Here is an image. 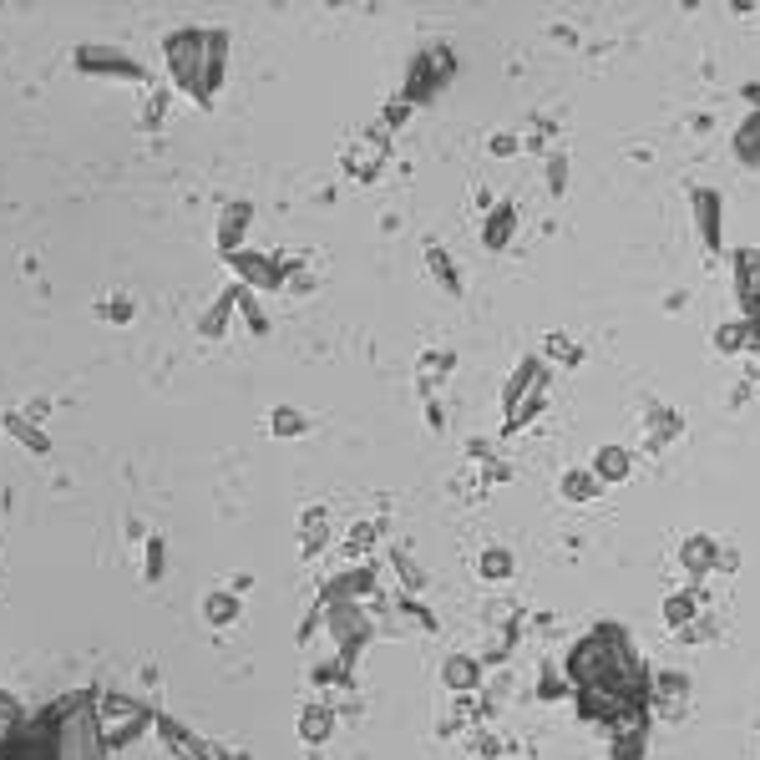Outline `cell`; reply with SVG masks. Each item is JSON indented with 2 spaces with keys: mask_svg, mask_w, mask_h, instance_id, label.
<instances>
[{
  "mask_svg": "<svg viewBox=\"0 0 760 760\" xmlns=\"http://www.w3.org/2000/svg\"><path fill=\"white\" fill-rule=\"evenodd\" d=\"M695 218H700V239H705L710 249H720V193L700 188V193H695Z\"/></svg>",
  "mask_w": 760,
  "mask_h": 760,
  "instance_id": "1",
  "label": "cell"
},
{
  "mask_svg": "<svg viewBox=\"0 0 760 760\" xmlns=\"http://www.w3.org/2000/svg\"><path fill=\"white\" fill-rule=\"evenodd\" d=\"M629 467H634V456H629L624 446H603V451L593 456V477H598V482H624Z\"/></svg>",
  "mask_w": 760,
  "mask_h": 760,
  "instance_id": "2",
  "label": "cell"
},
{
  "mask_svg": "<svg viewBox=\"0 0 760 760\" xmlns=\"http://www.w3.org/2000/svg\"><path fill=\"white\" fill-rule=\"evenodd\" d=\"M512 223H517V208H512V203H497V213H492L487 228H482V244H487V249H502L507 234H512Z\"/></svg>",
  "mask_w": 760,
  "mask_h": 760,
  "instance_id": "3",
  "label": "cell"
},
{
  "mask_svg": "<svg viewBox=\"0 0 760 760\" xmlns=\"http://www.w3.org/2000/svg\"><path fill=\"white\" fill-rule=\"evenodd\" d=\"M558 487H563V497H568V502H588L593 492H603V482L593 477V467H578V472H563V482H558Z\"/></svg>",
  "mask_w": 760,
  "mask_h": 760,
  "instance_id": "4",
  "label": "cell"
},
{
  "mask_svg": "<svg viewBox=\"0 0 760 760\" xmlns=\"http://www.w3.org/2000/svg\"><path fill=\"white\" fill-rule=\"evenodd\" d=\"M735 152H740V163L760 168V112H750V117H745V127L735 132Z\"/></svg>",
  "mask_w": 760,
  "mask_h": 760,
  "instance_id": "5",
  "label": "cell"
},
{
  "mask_svg": "<svg viewBox=\"0 0 760 760\" xmlns=\"http://www.w3.org/2000/svg\"><path fill=\"white\" fill-rule=\"evenodd\" d=\"M679 558H684V568H695V573H705L715 558H720V548H715V538H690L679 548Z\"/></svg>",
  "mask_w": 760,
  "mask_h": 760,
  "instance_id": "6",
  "label": "cell"
},
{
  "mask_svg": "<svg viewBox=\"0 0 760 760\" xmlns=\"http://www.w3.org/2000/svg\"><path fill=\"white\" fill-rule=\"evenodd\" d=\"M477 568H482V578H492V583H497V578H507L517 563H512V553H507V548H487Z\"/></svg>",
  "mask_w": 760,
  "mask_h": 760,
  "instance_id": "7",
  "label": "cell"
},
{
  "mask_svg": "<svg viewBox=\"0 0 760 760\" xmlns=\"http://www.w3.org/2000/svg\"><path fill=\"white\" fill-rule=\"evenodd\" d=\"M664 619H669L674 629H684V624H690V619H695V598H690V593H679V598H669V603H664Z\"/></svg>",
  "mask_w": 760,
  "mask_h": 760,
  "instance_id": "8",
  "label": "cell"
},
{
  "mask_svg": "<svg viewBox=\"0 0 760 760\" xmlns=\"http://www.w3.org/2000/svg\"><path fill=\"white\" fill-rule=\"evenodd\" d=\"M715 345H720V350H740V345H750V325H740V320H735V325H720Z\"/></svg>",
  "mask_w": 760,
  "mask_h": 760,
  "instance_id": "9",
  "label": "cell"
},
{
  "mask_svg": "<svg viewBox=\"0 0 760 760\" xmlns=\"http://www.w3.org/2000/svg\"><path fill=\"white\" fill-rule=\"evenodd\" d=\"M446 679L456 684V690H467V684H477V679H482V669H477L472 659H456V664L446 669Z\"/></svg>",
  "mask_w": 760,
  "mask_h": 760,
  "instance_id": "10",
  "label": "cell"
},
{
  "mask_svg": "<svg viewBox=\"0 0 760 760\" xmlns=\"http://www.w3.org/2000/svg\"><path fill=\"white\" fill-rule=\"evenodd\" d=\"M426 264H431V269L446 279V289H462V284H456V269H451V259H446L441 249H431V254H426Z\"/></svg>",
  "mask_w": 760,
  "mask_h": 760,
  "instance_id": "11",
  "label": "cell"
},
{
  "mask_svg": "<svg viewBox=\"0 0 760 760\" xmlns=\"http://www.w3.org/2000/svg\"><path fill=\"white\" fill-rule=\"evenodd\" d=\"M548 183H553V193H563V183H568V158H563V152L548 163Z\"/></svg>",
  "mask_w": 760,
  "mask_h": 760,
  "instance_id": "12",
  "label": "cell"
},
{
  "mask_svg": "<svg viewBox=\"0 0 760 760\" xmlns=\"http://www.w3.org/2000/svg\"><path fill=\"white\" fill-rule=\"evenodd\" d=\"M522 142H517V132H497L492 137V152H497V158H507V152H517Z\"/></svg>",
  "mask_w": 760,
  "mask_h": 760,
  "instance_id": "13",
  "label": "cell"
}]
</instances>
